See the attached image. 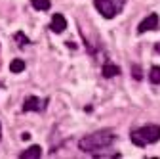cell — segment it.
<instances>
[{
	"mask_svg": "<svg viewBox=\"0 0 160 159\" xmlns=\"http://www.w3.org/2000/svg\"><path fill=\"white\" fill-rule=\"evenodd\" d=\"M31 4H32V8L38 10V12H46V10H50V6H52L50 0H31Z\"/></svg>",
	"mask_w": 160,
	"mask_h": 159,
	"instance_id": "9",
	"label": "cell"
},
{
	"mask_svg": "<svg viewBox=\"0 0 160 159\" xmlns=\"http://www.w3.org/2000/svg\"><path fill=\"white\" fill-rule=\"evenodd\" d=\"M10 71L12 73H21V71H25V62H23V59H13V62L10 63Z\"/></svg>",
	"mask_w": 160,
	"mask_h": 159,
	"instance_id": "11",
	"label": "cell"
},
{
	"mask_svg": "<svg viewBox=\"0 0 160 159\" xmlns=\"http://www.w3.org/2000/svg\"><path fill=\"white\" fill-rule=\"evenodd\" d=\"M48 106V100L44 98H38V96H27L25 102H23V111H44Z\"/></svg>",
	"mask_w": 160,
	"mask_h": 159,
	"instance_id": "4",
	"label": "cell"
},
{
	"mask_svg": "<svg viewBox=\"0 0 160 159\" xmlns=\"http://www.w3.org/2000/svg\"><path fill=\"white\" fill-rule=\"evenodd\" d=\"M132 73H133V77L137 79V81H139V79H141V69H139V65H133V69H132Z\"/></svg>",
	"mask_w": 160,
	"mask_h": 159,
	"instance_id": "13",
	"label": "cell"
},
{
	"mask_svg": "<svg viewBox=\"0 0 160 159\" xmlns=\"http://www.w3.org/2000/svg\"><path fill=\"white\" fill-rule=\"evenodd\" d=\"M15 41L21 44V46H23V44H29V38H27L23 33H15Z\"/></svg>",
	"mask_w": 160,
	"mask_h": 159,
	"instance_id": "12",
	"label": "cell"
},
{
	"mask_svg": "<svg viewBox=\"0 0 160 159\" xmlns=\"http://www.w3.org/2000/svg\"><path fill=\"white\" fill-rule=\"evenodd\" d=\"M158 25H160L158 15H156V14H151V15H147L143 21L137 25V33L143 35V33H147V31H154V29H158Z\"/></svg>",
	"mask_w": 160,
	"mask_h": 159,
	"instance_id": "5",
	"label": "cell"
},
{
	"mask_svg": "<svg viewBox=\"0 0 160 159\" xmlns=\"http://www.w3.org/2000/svg\"><path fill=\"white\" fill-rule=\"evenodd\" d=\"M114 140H116V134L111 129H101V130H95L92 134H86L84 138H80L78 148L82 151H86V153L99 155L107 148H111L114 144Z\"/></svg>",
	"mask_w": 160,
	"mask_h": 159,
	"instance_id": "1",
	"label": "cell"
},
{
	"mask_svg": "<svg viewBox=\"0 0 160 159\" xmlns=\"http://www.w3.org/2000/svg\"><path fill=\"white\" fill-rule=\"evenodd\" d=\"M154 52H156V54H160V42H156V44H154Z\"/></svg>",
	"mask_w": 160,
	"mask_h": 159,
	"instance_id": "14",
	"label": "cell"
},
{
	"mask_svg": "<svg viewBox=\"0 0 160 159\" xmlns=\"http://www.w3.org/2000/svg\"><path fill=\"white\" fill-rule=\"evenodd\" d=\"M149 81L152 85H160V65H152L149 71Z\"/></svg>",
	"mask_w": 160,
	"mask_h": 159,
	"instance_id": "10",
	"label": "cell"
},
{
	"mask_svg": "<svg viewBox=\"0 0 160 159\" xmlns=\"http://www.w3.org/2000/svg\"><path fill=\"white\" fill-rule=\"evenodd\" d=\"M124 4H126V0H93L95 10L101 14L105 19L116 17L120 12L124 10Z\"/></svg>",
	"mask_w": 160,
	"mask_h": 159,
	"instance_id": "3",
	"label": "cell"
},
{
	"mask_svg": "<svg viewBox=\"0 0 160 159\" xmlns=\"http://www.w3.org/2000/svg\"><path fill=\"white\" fill-rule=\"evenodd\" d=\"M0 132H2V130H0Z\"/></svg>",
	"mask_w": 160,
	"mask_h": 159,
	"instance_id": "15",
	"label": "cell"
},
{
	"mask_svg": "<svg viewBox=\"0 0 160 159\" xmlns=\"http://www.w3.org/2000/svg\"><path fill=\"white\" fill-rule=\"evenodd\" d=\"M40 155H42V148L36 146V144H32L31 148H27L25 151L19 153V157H21V159H38Z\"/></svg>",
	"mask_w": 160,
	"mask_h": 159,
	"instance_id": "7",
	"label": "cell"
},
{
	"mask_svg": "<svg viewBox=\"0 0 160 159\" xmlns=\"http://www.w3.org/2000/svg\"><path fill=\"white\" fill-rule=\"evenodd\" d=\"M101 73H103V77H105V79H111V77L120 75V67H118V65H114V63H111V62H107V63L103 65Z\"/></svg>",
	"mask_w": 160,
	"mask_h": 159,
	"instance_id": "8",
	"label": "cell"
},
{
	"mask_svg": "<svg viewBox=\"0 0 160 159\" xmlns=\"http://www.w3.org/2000/svg\"><path fill=\"white\" fill-rule=\"evenodd\" d=\"M130 138L137 148L156 144L160 140V125H143L139 129H133L130 132Z\"/></svg>",
	"mask_w": 160,
	"mask_h": 159,
	"instance_id": "2",
	"label": "cell"
},
{
	"mask_svg": "<svg viewBox=\"0 0 160 159\" xmlns=\"http://www.w3.org/2000/svg\"><path fill=\"white\" fill-rule=\"evenodd\" d=\"M50 29H52L53 33H63V31L67 29V19H65V15L53 14V15H52V21H50Z\"/></svg>",
	"mask_w": 160,
	"mask_h": 159,
	"instance_id": "6",
	"label": "cell"
}]
</instances>
